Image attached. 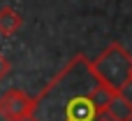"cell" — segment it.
<instances>
[{
    "label": "cell",
    "instance_id": "cell-1",
    "mask_svg": "<svg viewBox=\"0 0 132 121\" xmlns=\"http://www.w3.org/2000/svg\"><path fill=\"white\" fill-rule=\"evenodd\" d=\"M111 96L114 93L95 79L90 58L79 54L32 98L30 121H95Z\"/></svg>",
    "mask_w": 132,
    "mask_h": 121
},
{
    "label": "cell",
    "instance_id": "cell-6",
    "mask_svg": "<svg viewBox=\"0 0 132 121\" xmlns=\"http://www.w3.org/2000/svg\"><path fill=\"white\" fill-rule=\"evenodd\" d=\"M9 68H12V65H9V61H7V58L0 54V82H2V79L9 75Z\"/></svg>",
    "mask_w": 132,
    "mask_h": 121
},
{
    "label": "cell",
    "instance_id": "cell-8",
    "mask_svg": "<svg viewBox=\"0 0 132 121\" xmlns=\"http://www.w3.org/2000/svg\"><path fill=\"white\" fill-rule=\"evenodd\" d=\"M130 82H132V75H130Z\"/></svg>",
    "mask_w": 132,
    "mask_h": 121
},
{
    "label": "cell",
    "instance_id": "cell-3",
    "mask_svg": "<svg viewBox=\"0 0 132 121\" xmlns=\"http://www.w3.org/2000/svg\"><path fill=\"white\" fill-rule=\"evenodd\" d=\"M32 96L21 89H9L0 96V119L5 121H30L32 114Z\"/></svg>",
    "mask_w": 132,
    "mask_h": 121
},
{
    "label": "cell",
    "instance_id": "cell-7",
    "mask_svg": "<svg viewBox=\"0 0 132 121\" xmlns=\"http://www.w3.org/2000/svg\"><path fill=\"white\" fill-rule=\"evenodd\" d=\"M95 121H114V119H111V117H109V114H107V112L102 110V112H100V114L95 117Z\"/></svg>",
    "mask_w": 132,
    "mask_h": 121
},
{
    "label": "cell",
    "instance_id": "cell-5",
    "mask_svg": "<svg viewBox=\"0 0 132 121\" xmlns=\"http://www.w3.org/2000/svg\"><path fill=\"white\" fill-rule=\"evenodd\" d=\"M21 26H23V19L14 7H2L0 9V35L2 37H12L14 33H19Z\"/></svg>",
    "mask_w": 132,
    "mask_h": 121
},
{
    "label": "cell",
    "instance_id": "cell-2",
    "mask_svg": "<svg viewBox=\"0 0 132 121\" xmlns=\"http://www.w3.org/2000/svg\"><path fill=\"white\" fill-rule=\"evenodd\" d=\"M90 70H93L95 79L102 86H107L111 93H123L130 84L132 56L123 44L114 42L95 61H90Z\"/></svg>",
    "mask_w": 132,
    "mask_h": 121
},
{
    "label": "cell",
    "instance_id": "cell-4",
    "mask_svg": "<svg viewBox=\"0 0 132 121\" xmlns=\"http://www.w3.org/2000/svg\"><path fill=\"white\" fill-rule=\"evenodd\" d=\"M104 112L114 121H132V100H128L123 93H114L109 98Z\"/></svg>",
    "mask_w": 132,
    "mask_h": 121
}]
</instances>
